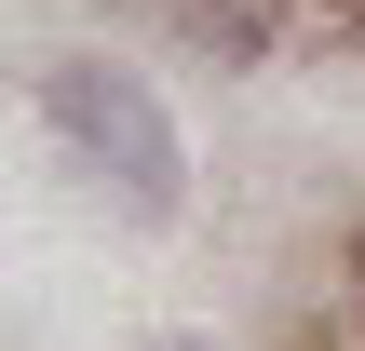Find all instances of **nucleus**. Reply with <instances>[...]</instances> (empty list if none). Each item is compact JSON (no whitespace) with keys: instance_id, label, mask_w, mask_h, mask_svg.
Here are the masks:
<instances>
[{"instance_id":"obj_1","label":"nucleus","mask_w":365,"mask_h":351,"mask_svg":"<svg viewBox=\"0 0 365 351\" xmlns=\"http://www.w3.org/2000/svg\"><path fill=\"white\" fill-rule=\"evenodd\" d=\"M41 122H54V149H68L95 189H122L135 216H176L190 149H176L163 95H149L135 68H108V54H54V68H41Z\"/></svg>"},{"instance_id":"obj_2","label":"nucleus","mask_w":365,"mask_h":351,"mask_svg":"<svg viewBox=\"0 0 365 351\" xmlns=\"http://www.w3.org/2000/svg\"><path fill=\"white\" fill-rule=\"evenodd\" d=\"M135 351H217V338H135Z\"/></svg>"}]
</instances>
